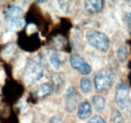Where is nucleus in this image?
Masks as SVG:
<instances>
[{"mask_svg": "<svg viewBox=\"0 0 131 123\" xmlns=\"http://www.w3.org/2000/svg\"><path fill=\"white\" fill-rule=\"evenodd\" d=\"M20 18H23V11H22V9L19 6H17V5L9 6V8L7 9L6 14H5L6 22L11 21V20L20 19Z\"/></svg>", "mask_w": 131, "mask_h": 123, "instance_id": "423d86ee", "label": "nucleus"}, {"mask_svg": "<svg viewBox=\"0 0 131 123\" xmlns=\"http://www.w3.org/2000/svg\"><path fill=\"white\" fill-rule=\"evenodd\" d=\"M70 64L73 67V69H75L76 71H78L83 75H89L92 72L91 66L86 61L83 57L78 54H74L70 57Z\"/></svg>", "mask_w": 131, "mask_h": 123, "instance_id": "39448f33", "label": "nucleus"}, {"mask_svg": "<svg viewBox=\"0 0 131 123\" xmlns=\"http://www.w3.org/2000/svg\"><path fill=\"white\" fill-rule=\"evenodd\" d=\"M115 101L120 109L128 110L131 107V101L129 97V88L126 84L121 83L118 85L115 94Z\"/></svg>", "mask_w": 131, "mask_h": 123, "instance_id": "7ed1b4c3", "label": "nucleus"}, {"mask_svg": "<svg viewBox=\"0 0 131 123\" xmlns=\"http://www.w3.org/2000/svg\"><path fill=\"white\" fill-rule=\"evenodd\" d=\"M66 98H67V110L73 111L77 105V92L74 87H70L67 90Z\"/></svg>", "mask_w": 131, "mask_h": 123, "instance_id": "6e6552de", "label": "nucleus"}, {"mask_svg": "<svg viewBox=\"0 0 131 123\" xmlns=\"http://www.w3.org/2000/svg\"><path fill=\"white\" fill-rule=\"evenodd\" d=\"M59 5L61 7V10L65 13H68L70 10V2H66V1H60Z\"/></svg>", "mask_w": 131, "mask_h": 123, "instance_id": "f3484780", "label": "nucleus"}, {"mask_svg": "<svg viewBox=\"0 0 131 123\" xmlns=\"http://www.w3.org/2000/svg\"><path fill=\"white\" fill-rule=\"evenodd\" d=\"M49 65L51 66V68L56 71L60 70L61 69V66H62V59H61V56L58 54V53H52L50 56H49Z\"/></svg>", "mask_w": 131, "mask_h": 123, "instance_id": "f8f14e48", "label": "nucleus"}, {"mask_svg": "<svg viewBox=\"0 0 131 123\" xmlns=\"http://www.w3.org/2000/svg\"><path fill=\"white\" fill-rule=\"evenodd\" d=\"M85 9L89 13H98L104 7V1L102 0H93V1H85L84 2Z\"/></svg>", "mask_w": 131, "mask_h": 123, "instance_id": "0eeeda50", "label": "nucleus"}, {"mask_svg": "<svg viewBox=\"0 0 131 123\" xmlns=\"http://www.w3.org/2000/svg\"><path fill=\"white\" fill-rule=\"evenodd\" d=\"M111 122L112 123H124V119L121 115V113L114 109L112 111V114H111Z\"/></svg>", "mask_w": 131, "mask_h": 123, "instance_id": "dca6fc26", "label": "nucleus"}, {"mask_svg": "<svg viewBox=\"0 0 131 123\" xmlns=\"http://www.w3.org/2000/svg\"><path fill=\"white\" fill-rule=\"evenodd\" d=\"M51 92H52V87L49 84H47V83L39 85L37 87L36 91H35L36 95L39 96V97H41V98H45V97L49 96L51 94Z\"/></svg>", "mask_w": 131, "mask_h": 123, "instance_id": "9b49d317", "label": "nucleus"}, {"mask_svg": "<svg viewBox=\"0 0 131 123\" xmlns=\"http://www.w3.org/2000/svg\"><path fill=\"white\" fill-rule=\"evenodd\" d=\"M114 84V74L111 70L104 69L96 74L94 78L95 90L98 93L107 92Z\"/></svg>", "mask_w": 131, "mask_h": 123, "instance_id": "f03ea898", "label": "nucleus"}, {"mask_svg": "<svg viewBox=\"0 0 131 123\" xmlns=\"http://www.w3.org/2000/svg\"><path fill=\"white\" fill-rule=\"evenodd\" d=\"M7 25L11 28V29H21L24 25V19L23 18H20V19H16V20H11V21H8L7 22Z\"/></svg>", "mask_w": 131, "mask_h": 123, "instance_id": "4468645a", "label": "nucleus"}, {"mask_svg": "<svg viewBox=\"0 0 131 123\" xmlns=\"http://www.w3.org/2000/svg\"><path fill=\"white\" fill-rule=\"evenodd\" d=\"M43 70L41 65L38 61H29L26 71H25V80L27 83H33L41 80L43 77Z\"/></svg>", "mask_w": 131, "mask_h": 123, "instance_id": "20e7f679", "label": "nucleus"}, {"mask_svg": "<svg viewBox=\"0 0 131 123\" xmlns=\"http://www.w3.org/2000/svg\"><path fill=\"white\" fill-rule=\"evenodd\" d=\"M87 123H106V121H105L101 116L96 115V116L91 117V118L88 120V122Z\"/></svg>", "mask_w": 131, "mask_h": 123, "instance_id": "a211bd4d", "label": "nucleus"}, {"mask_svg": "<svg viewBox=\"0 0 131 123\" xmlns=\"http://www.w3.org/2000/svg\"><path fill=\"white\" fill-rule=\"evenodd\" d=\"M92 104L94 108L99 111V112H102L104 111L105 109V105H106V101H105V98L101 95H95L93 96L92 98Z\"/></svg>", "mask_w": 131, "mask_h": 123, "instance_id": "9d476101", "label": "nucleus"}, {"mask_svg": "<svg viewBox=\"0 0 131 123\" xmlns=\"http://www.w3.org/2000/svg\"><path fill=\"white\" fill-rule=\"evenodd\" d=\"M50 123H65V122H64V120L62 118H60L58 116H53L50 119Z\"/></svg>", "mask_w": 131, "mask_h": 123, "instance_id": "6ab92c4d", "label": "nucleus"}, {"mask_svg": "<svg viewBox=\"0 0 131 123\" xmlns=\"http://www.w3.org/2000/svg\"><path fill=\"white\" fill-rule=\"evenodd\" d=\"M116 54H117V58H118V60L121 61V63L126 61L127 58H128V52H127L126 47H124V46H120V47H118Z\"/></svg>", "mask_w": 131, "mask_h": 123, "instance_id": "2eb2a0df", "label": "nucleus"}, {"mask_svg": "<svg viewBox=\"0 0 131 123\" xmlns=\"http://www.w3.org/2000/svg\"><path fill=\"white\" fill-rule=\"evenodd\" d=\"M126 18H127V23L129 24V26L131 27V12H128L126 14Z\"/></svg>", "mask_w": 131, "mask_h": 123, "instance_id": "aec40b11", "label": "nucleus"}, {"mask_svg": "<svg viewBox=\"0 0 131 123\" xmlns=\"http://www.w3.org/2000/svg\"><path fill=\"white\" fill-rule=\"evenodd\" d=\"M86 38L90 46L101 53H106L109 48V45H110L109 38L102 31L90 29L86 32Z\"/></svg>", "mask_w": 131, "mask_h": 123, "instance_id": "f257e3e1", "label": "nucleus"}, {"mask_svg": "<svg viewBox=\"0 0 131 123\" xmlns=\"http://www.w3.org/2000/svg\"><path fill=\"white\" fill-rule=\"evenodd\" d=\"M80 88H81L82 92L85 93V94H88V93L91 92V90H92V83H91L89 78H83L82 80H81V82H80Z\"/></svg>", "mask_w": 131, "mask_h": 123, "instance_id": "ddd939ff", "label": "nucleus"}, {"mask_svg": "<svg viewBox=\"0 0 131 123\" xmlns=\"http://www.w3.org/2000/svg\"><path fill=\"white\" fill-rule=\"evenodd\" d=\"M92 114V106L89 102L84 101L78 106V117L82 120L89 118Z\"/></svg>", "mask_w": 131, "mask_h": 123, "instance_id": "1a4fd4ad", "label": "nucleus"}]
</instances>
